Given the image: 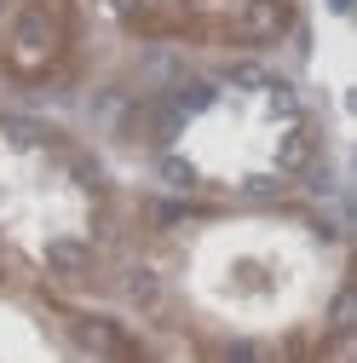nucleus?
Returning <instances> with one entry per match:
<instances>
[{
  "instance_id": "obj_3",
  "label": "nucleus",
  "mask_w": 357,
  "mask_h": 363,
  "mask_svg": "<svg viewBox=\"0 0 357 363\" xmlns=\"http://www.w3.org/2000/svg\"><path fill=\"white\" fill-rule=\"evenodd\" d=\"M248 29H265V35H271V29H283V12H277V6H265V12H248Z\"/></svg>"
},
{
  "instance_id": "obj_2",
  "label": "nucleus",
  "mask_w": 357,
  "mask_h": 363,
  "mask_svg": "<svg viewBox=\"0 0 357 363\" xmlns=\"http://www.w3.org/2000/svg\"><path fill=\"white\" fill-rule=\"evenodd\" d=\"M47 259H52V265H81V259H86V248H81V242H52V248H47Z\"/></svg>"
},
{
  "instance_id": "obj_4",
  "label": "nucleus",
  "mask_w": 357,
  "mask_h": 363,
  "mask_svg": "<svg viewBox=\"0 0 357 363\" xmlns=\"http://www.w3.org/2000/svg\"><path fill=\"white\" fill-rule=\"evenodd\" d=\"M132 300H156V283H150V271H132Z\"/></svg>"
},
{
  "instance_id": "obj_5",
  "label": "nucleus",
  "mask_w": 357,
  "mask_h": 363,
  "mask_svg": "<svg viewBox=\"0 0 357 363\" xmlns=\"http://www.w3.org/2000/svg\"><path fill=\"white\" fill-rule=\"evenodd\" d=\"M208 99H213V86H202V81H196V86H185V110H202Z\"/></svg>"
},
{
  "instance_id": "obj_1",
  "label": "nucleus",
  "mask_w": 357,
  "mask_h": 363,
  "mask_svg": "<svg viewBox=\"0 0 357 363\" xmlns=\"http://www.w3.org/2000/svg\"><path fill=\"white\" fill-rule=\"evenodd\" d=\"M162 179H167V185H196L191 162H178V156H162Z\"/></svg>"
}]
</instances>
